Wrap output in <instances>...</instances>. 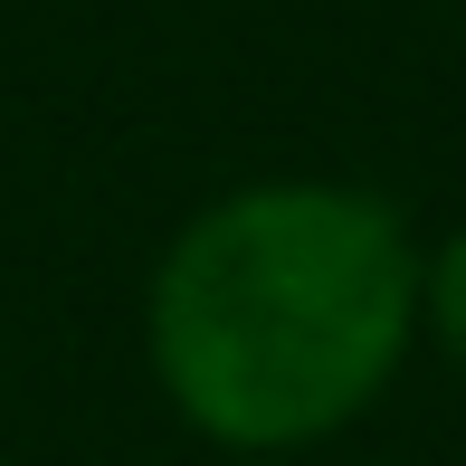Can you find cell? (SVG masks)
Listing matches in <instances>:
<instances>
[{
	"label": "cell",
	"mask_w": 466,
	"mask_h": 466,
	"mask_svg": "<svg viewBox=\"0 0 466 466\" xmlns=\"http://www.w3.org/2000/svg\"><path fill=\"white\" fill-rule=\"evenodd\" d=\"M419 343V238L380 190L248 181L162 248L143 352L181 429L295 457L352 429Z\"/></svg>",
	"instance_id": "cell-1"
},
{
	"label": "cell",
	"mask_w": 466,
	"mask_h": 466,
	"mask_svg": "<svg viewBox=\"0 0 466 466\" xmlns=\"http://www.w3.org/2000/svg\"><path fill=\"white\" fill-rule=\"evenodd\" d=\"M419 324H429V343L466 371V228H448V238L419 258Z\"/></svg>",
	"instance_id": "cell-2"
}]
</instances>
